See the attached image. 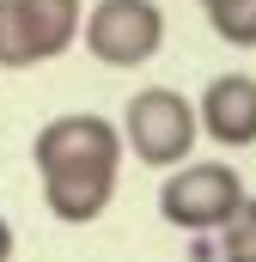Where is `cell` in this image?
<instances>
[{
  "mask_svg": "<svg viewBox=\"0 0 256 262\" xmlns=\"http://www.w3.org/2000/svg\"><path fill=\"white\" fill-rule=\"evenodd\" d=\"M238 201H244V177L232 165H220V159H195L189 165L183 159V165H171V177L159 189V220L177 226V232L207 238V232H220L232 220Z\"/></svg>",
  "mask_w": 256,
  "mask_h": 262,
  "instance_id": "cell-3",
  "label": "cell"
},
{
  "mask_svg": "<svg viewBox=\"0 0 256 262\" xmlns=\"http://www.w3.org/2000/svg\"><path fill=\"white\" fill-rule=\"evenodd\" d=\"M18 18H25V37H31L37 67H43V61H55L67 43L79 37L86 0H18Z\"/></svg>",
  "mask_w": 256,
  "mask_h": 262,
  "instance_id": "cell-6",
  "label": "cell"
},
{
  "mask_svg": "<svg viewBox=\"0 0 256 262\" xmlns=\"http://www.w3.org/2000/svg\"><path fill=\"white\" fill-rule=\"evenodd\" d=\"M12 250H18V238H12V226H6V213H0V262H12Z\"/></svg>",
  "mask_w": 256,
  "mask_h": 262,
  "instance_id": "cell-10",
  "label": "cell"
},
{
  "mask_svg": "<svg viewBox=\"0 0 256 262\" xmlns=\"http://www.w3.org/2000/svg\"><path fill=\"white\" fill-rule=\"evenodd\" d=\"M195 122L214 146H256V73H214L195 98Z\"/></svg>",
  "mask_w": 256,
  "mask_h": 262,
  "instance_id": "cell-5",
  "label": "cell"
},
{
  "mask_svg": "<svg viewBox=\"0 0 256 262\" xmlns=\"http://www.w3.org/2000/svg\"><path fill=\"white\" fill-rule=\"evenodd\" d=\"M201 12H207V25H214L220 43L256 49V0H201Z\"/></svg>",
  "mask_w": 256,
  "mask_h": 262,
  "instance_id": "cell-7",
  "label": "cell"
},
{
  "mask_svg": "<svg viewBox=\"0 0 256 262\" xmlns=\"http://www.w3.org/2000/svg\"><path fill=\"white\" fill-rule=\"evenodd\" d=\"M79 37L104 67H140L165 49V6L159 0H92L79 18Z\"/></svg>",
  "mask_w": 256,
  "mask_h": 262,
  "instance_id": "cell-4",
  "label": "cell"
},
{
  "mask_svg": "<svg viewBox=\"0 0 256 262\" xmlns=\"http://www.w3.org/2000/svg\"><path fill=\"white\" fill-rule=\"evenodd\" d=\"M0 67H37V49H31L25 18H18V0H0Z\"/></svg>",
  "mask_w": 256,
  "mask_h": 262,
  "instance_id": "cell-9",
  "label": "cell"
},
{
  "mask_svg": "<svg viewBox=\"0 0 256 262\" xmlns=\"http://www.w3.org/2000/svg\"><path fill=\"white\" fill-rule=\"evenodd\" d=\"M195 140H201V122H195V104L183 98V92H171V85H140V92L128 98L122 146L140 159V165L171 171V165H183V159L195 152Z\"/></svg>",
  "mask_w": 256,
  "mask_h": 262,
  "instance_id": "cell-2",
  "label": "cell"
},
{
  "mask_svg": "<svg viewBox=\"0 0 256 262\" xmlns=\"http://www.w3.org/2000/svg\"><path fill=\"white\" fill-rule=\"evenodd\" d=\"M37 177H43V201L61 226H92L104 220V207L116 201L122 183V134L98 110H67L49 116L37 140H31Z\"/></svg>",
  "mask_w": 256,
  "mask_h": 262,
  "instance_id": "cell-1",
  "label": "cell"
},
{
  "mask_svg": "<svg viewBox=\"0 0 256 262\" xmlns=\"http://www.w3.org/2000/svg\"><path fill=\"white\" fill-rule=\"evenodd\" d=\"M220 256L226 262H256V195L232 207V220L220 226Z\"/></svg>",
  "mask_w": 256,
  "mask_h": 262,
  "instance_id": "cell-8",
  "label": "cell"
}]
</instances>
